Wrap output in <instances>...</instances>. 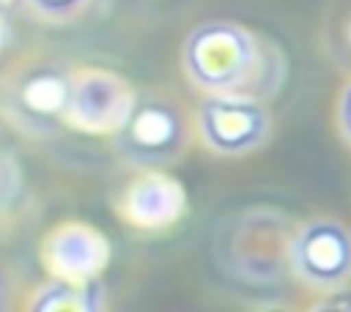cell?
I'll return each instance as SVG.
<instances>
[{
  "mask_svg": "<svg viewBox=\"0 0 351 312\" xmlns=\"http://www.w3.org/2000/svg\"><path fill=\"white\" fill-rule=\"evenodd\" d=\"M258 38L233 22H203L184 44L189 79L208 93H241L258 71Z\"/></svg>",
  "mask_w": 351,
  "mask_h": 312,
  "instance_id": "6da1fadb",
  "label": "cell"
},
{
  "mask_svg": "<svg viewBox=\"0 0 351 312\" xmlns=\"http://www.w3.org/2000/svg\"><path fill=\"white\" fill-rule=\"evenodd\" d=\"M186 123L167 99H137L126 123L115 131L118 153L132 164H167L186 145Z\"/></svg>",
  "mask_w": 351,
  "mask_h": 312,
  "instance_id": "7a4b0ae2",
  "label": "cell"
},
{
  "mask_svg": "<svg viewBox=\"0 0 351 312\" xmlns=\"http://www.w3.org/2000/svg\"><path fill=\"white\" fill-rule=\"evenodd\" d=\"M197 126L211 151L241 156L266 140L269 112L255 96L208 93L197 107Z\"/></svg>",
  "mask_w": 351,
  "mask_h": 312,
  "instance_id": "3957f363",
  "label": "cell"
},
{
  "mask_svg": "<svg viewBox=\"0 0 351 312\" xmlns=\"http://www.w3.org/2000/svg\"><path fill=\"white\" fill-rule=\"evenodd\" d=\"M291 271L324 290L351 282V230L337 222H310L291 241Z\"/></svg>",
  "mask_w": 351,
  "mask_h": 312,
  "instance_id": "277c9868",
  "label": "cell"
},
{
  "mask_svg": "<svg viewBox=\"0 0 351 312\" xmlns=\"http://www.w3.org/2000/svg\"><path fill=\"white\" fill-rule=\"evenodd\" d=\"M134 104H137V96L121 74L90 68L74 77L66 120L93 134L118 131L132 115Z\"/></svg>",
  "mask_w": 351,
  "mask_h": 312,
  "instance_id": "5b68a950",
  "label": "cell"
},
{
  "mask_svg": "<svg viewBox=\"0 0 351 312\" xmlns=\"http://www.w3.org/2000/svg\"><path fill=\"white\" fill-rule=\"evenodd\" d=\"M110 260V244L104 233L90 224L71 222L49 233L44 244V263L63 279H96Z\"/></svg>",
  "mask_w": 351,
  "mask_h": 312,
  "instance_id": "8992f818",
  "label": "cell"
},
{
  "mask_svg": "<svg viewBox=\"0 0 351 312\" xmlns=\"http://www.w3.org/2000/svg\"><path fill=\"white\" fill-rule=\"evenodd\" d=\"M123 208L134 224H140L145 230H162L184 213L186 194H184L181 183L173 181L170 175L145 172L143 178H137L129 186V192L123 197Z\"/></svg>",
  "mask_w": 351,
  "mask_h": 312,
  "instance_id": "52a82bcc",
  "label": "cell"
},
{
  "mask_svg": "<svg viewBox=\"0 0 351 312\" xmlns=\"http://www.w3.org/2000/svg\"><path fill=\"white\" fill-rule=\"evenodd\" d=\"M71 85L74 77L55 71V68H38L27 74L16 88V109L36 123H52L66 120L69 101H71Z\"/></svg>",
  "mask_w": 351,
  "mask_h": 312,
  "instance_id": "ba28073f",
  "label": "cell"
},
{
  "mask_svg": "<svg viewBox=\"0 0 351 312\" xmlns=\"http://www.w3.org/2000/svg\"><path fill=\"white\" fill-rule=\"evenodd\" d=\"M36 312H99L104 309V285L101 279H63L55 276L30 301Z\"/></svg>",
  "mask_w": 351,
  "mask_h": 312,
  "instance_id": "9c48e42d",
  "label": "cell"
},
{
  "mask_svg": "<svg viewBox=\"0 0 351 312\" xmlns=\"http://www.w3.org/2000/svg\"><path fill=\"white\" fill-rule=\"evenodd\" d=\"M33 11H38L47 19H66L85 8L88 0H27Z\"/></svg>",
  "mask_w": 351,
  "mask_h": 312,
  "instance_id": "30bf717a",
  "label": "cell"
},
{
  "mask_svg": "<svg viewBox=\"0 0 351 312\" xmlns=\"http://www.w3.org/2000/svg\"><path fill=\"white\" fill-rule=\"evenodd\" d=\"M340 126H343V134L351 140V85L340 99Z\"/></svg>",
  "mask_w": 351,
  "mask_h": 312,
  "instance_id": "8fae6325",
  "label": "cell"
},
{
  "mask_svg": "<svg viewBox=\"0 0 351 312\" xmlns=\"http://www.w3.org/2000/svg\"><path fill=\"white\" fill-rule=\"evenodd\" d=\"M5 41H8V25H5V16L0 11V49L5 47Z\"/></svg>",
  "mask_w": 351,
  "mask_h": 312,
  "instance_id": "7c38bea8",
  "label": "cell"
},
{
  "mask_svg": "<svg viewBox=\"0 0 351 312\" xmlns=\"http://www.w3.org/2000/svg\"><path fill=\"white\" fill-rule=\"evenodd\" d=\"M348 38H351V25H348Z\"/></svg>",
  "mask_w": 351,
  "mask_h": 312,
  "instance_id": "4fadbf2b",
  "label": "cell"
},
{
  "mask_svg": "<svg viewBox=\"0 0 351 312\" xmlns=\"http://www.w3.org/2000/svg\"><path fill=\"white\" fill-rule=\"evenodd\" d=\"M0 11H3V0H0Z\"/></svg>",
  "mask_w": 351,
  "mask_h": 312,
  "instance_id": "5bb4252c",
  "label": "cell"
}]
</instances>
